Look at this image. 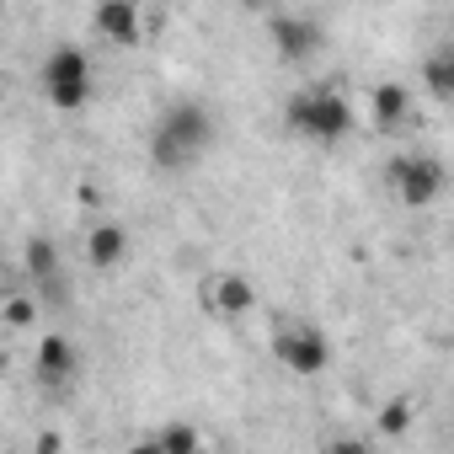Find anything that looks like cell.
I'll return each instance as SVG.
<instances>
[{
    "mask_svg": "<svg viewBox=\"0 0 454 454\" xmlns=\"http://www.w3.org/2000/svg\"><path fill=\"white\" fill-rule=\"evenodd\" d=\"M203 305L224 321H241V316L257 310V284L241 278V273H208L203 278Z\"/></svg>",
    "mask_w": 454,
    "mask_h": 454,
    "instance_id": "obj_7",
    "label": "cell"
},
{
    "mask_svg": "<svg viewBox=\"0 0 454 454\" xmlns=\"http://www.w3.org/2000/svg\"><path fill=\"white\" fill-rule=\"evenodd\" d=\"M369 123H374L380 134H395V129H406V123H411V91H406L401 81H385V86H374V91H369Z\"/></svg>",
    "mask_w": 454,
    "mask_h": 454,
    "instance_id": "obj_9",
    "label": "cell"
},
{
    "mask_svg": "<svg viewBox=\"0 0 454 454\" xmlns=\"http://www.w3.org/2000/svg\"><path fill=\"white\" fill-rule=\"evenodd\" d=\"M273 358H278L289 374L310 380V374H321V369L332 364V342H326L310 321H284V326L273 332Z\"/></svg>",
    "mask_w": 454,
    "mask_h": 454,
    "instance_id": "obj_5",
    "label": "cell"
},
{
    "mask_svg": "<svg viewBox=\"0 0 454 454\" xmlns=\"http://www.w3.org/2000/svg\"><path fill=\"white\" fill-rule=\"evenodd\" d=\"M139 449H145V454H150V449H160V454H198V449H203V438H198L192 427L171 422V427H160V433H155L150 443H139Z\"/></svg>",
    "mask_w": 454,
    "mask_h": 454,
    "instance_id": "obj_14",
    "label": "cell"
},
{
    "mask_svg": "<svg viewBox=\"0 0 454 454\" xmlns=\"http://www.w3.org/2000/svg\"><path fill=\"white\" fill-rule=\"evenodd\" d=\"M33 364H38V380H43V385H70V380H75V369H81V353H75V342H70V337L49 332V337L38 342Z\"/></svg>",
    "mask_w": 454,
    "mask_h": 454,
    "instance_id": "obj_10",
    "label": "cell"
},
{
    "mask_svg": "<svg viewBox=\"0 0 454 454\" xmlns=\"http://www.w3.org/2000/svg\"><path fill=\"white\" fill-rule=\"evenodd\" d=\"M284 123H289L300 139L337 145V139L353 129V107H348V97H337V91H294V97L284 102Z\"/></svg>",
    "mask_w": 454,
    "mask_h": 454,
    "instance_id": "obj_2",
    "label": "cell"
},
{
    "mask_svg": "<svg viewBox=\"0 0 454 454\" xmlns=\"http://www.w3.org/2000/svg\"><path fill=\"white\" fill-rule=\"evenodd\" d=\"M385 182L395 187V198H401L406 208H427V203L443 198L449 171H443L438 155H395V160L385 166Z\"/></svg>",
    "mask_w": 454,
    "mask_h": 454,
    "instance_id": "obj_4",
    "label": "cell"
},
{
    "mask_svg": "<svg viewBox=\"0 0 454 454\" xmlns=\"http://www.w3.org/2000/svg\"><path fill=\"white\" fill-rule=\"evenodd\" d=\"M406 427H411V401H390V406L380 411V433L395 438V433H406Z\"/></svg>",
    "mask_w": 454,
    "mask_h": 454,
    "instance_id": "obj_16",
    "label": "cell"
},
{
    "mask_svg": "<svg viewBox=\"0 0 454 454\" xmlns=\"http://www.w3.org/2000/svg\"><path fill=\"white\" fill-rule=\"evenodd\" d=\"M422 86L438 102H454V49H438V54L422 59Z\"/></svg>",
    "mask_w": 454,
    "mask_h": 454,
    "instance_id": "obj_13",
    "label": "cell"
},
{
    "mask_svg": "<svg viewBox=\"0 0 454 454\" xmlns=\"http://www.w3.org/2000/svg\"><path fill=\"white\" fill-rule=\"evenodd\" d=\"M208 145H214V118L198 102H171L150 134V160L160 171H187Z\"/></svg>",
    "mask_w": 454,
    "mask_h": 454,
    "instance_id": "obj_1",
    "label": "cell"
},
{
    "mask_svg": "<svg viewBox=\"0 0 454 454\" xmlns=\"http://www.w3.org/2000/svg\"><path fill=\"white\" fill-rule=\"evenodd\" d=\"M86 262L102 268V273L129 262V231L123 224H97V231H86Z\"/></svg>",
    "mask_w": 454,
    "mask_h": 454,
    "instance_id": "obj_11",
    "label": "cell"
},
{
    "mask_svg": "<svg viewBox=\"0 0 454 454\" xmlns=\"http://www.w3.org/2000/svg\"><path fill=\"white\" fill-rule=\"evenodd\" d=\"M91 27H97V38H102V43H118V49L139 43V33H145L139 0H97V12H91Z\"/></svg>",
    "mask_w": 454,
    "mask_h": 454,
    "instance_id": "obj_8",
    "label": "cell"
},
{
    "mask_svg": "<svg viewBox=\"0 0 454 454\" xmlns=\"http://www.w3.org/2000/svg\"><path fill=\"white\" fill-rule=\"evenodd\" d=\"M0 321H6V326H33L38 321V305L27 294H12L6 305H0Z\"/></svg>",
    "mask_w": 454,
    "mask_h": 454,
    "instance_id": "obj_15",
    "label": "cell"
},
{
    "mask_svg": "<svg viewBox=\"0 0 454 454\" xmlns=\"http://www.w3.org/2000/svg\"><path fill=\"white\" fill-rule=\"evenodd\" d=\"M22 268H27V278H33L38 289H54V284H59V247H54L49 236L27 241V257H22Z\"/></svg>",
    "mask_w": 454,
    "mask_h": 454,
    "instance_id": "obj_12",
    "label": "cell"
},
{
    "mask_svg": "<svg viewBox=\"0 0 454 454\" xmlns=\"http://www.w3.org/2000/svg\"><path fill=\"white\" fill-rule=\"evenodd\" d=\"M38 81H43L49 107H59V113H81L91 102V59L81 49H54L43 59V75Z\"/></svg>",
    "mask_w": 454,
    "mask_h": 454,
    "instance_id": "obj_3",
    "label": "cell"
},
{
    "mask_svg": "<svg viewBox=\"0 0 454 454\" xmlns=\"http://www.w3.org/2000/svg\"><path fill=\"white\" fill-rule=\"evenodd\" d=\"M268 38H273L278 59H289V65H310V59L326 49V33H321V22H310V17H273V22H268Z\"/></svg>",
    "mask_w": 454,
    "mask_h": 454,
    "instance_id": "obj_6",
    "label": "cell"
}]
</instances>
